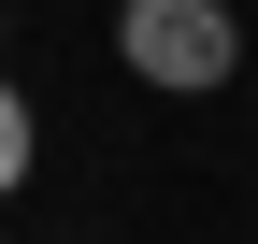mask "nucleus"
<instances>
[{"mask_svg": "<svg viewBox=\"0 0 258 244\" xmlns=\"http://www.w3.org/2000/svg\"><path fill=\"white\" fill-rule=\"evenodd\" d=\"M115 57H129V86L201 101V86L244 72V15L230 0H115Z\"/></svg>", "mask_w": 258, "mask_h": 244, "instance_id": "obj_1", "label": "nucleus"}, {"mask_svg": "<svg viewBox=\"0 0 258 244\" xmlns=\"http://www.w3.org/2000/svg\"><path fill=\"white\" fill-rule=\"evenodd\" d=\"M15 187H29V86L0 72V201H15Z\"/></svg>", "mask_w": 258, "mask_h": 244, "instance_id": "obj_2", "label": "nucleus"}]
</instances>
